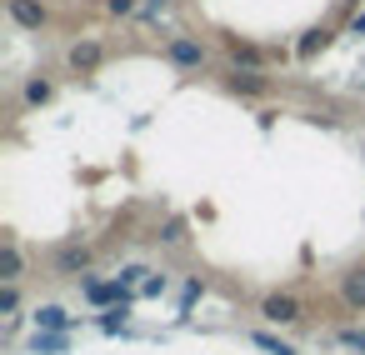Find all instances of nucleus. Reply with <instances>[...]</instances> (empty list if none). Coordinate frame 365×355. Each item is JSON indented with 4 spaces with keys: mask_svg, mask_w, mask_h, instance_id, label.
<instances>
[{
    "mask_svg": "<svg viewBox=\"0 0 365 355\" xmlns=\"http://www.w3.org/2000/svg\"><path fill=\"white\" fill-rule=\"evenodd\" d=\"M26 96H31V101H46V96H51V86H46V81H31V91H26Z\"/></svg>",
    "mask_w": 365,
    "mask_h": 355,
    "instance_id": "20e7f679",
    "label": "nucleus"
},
{
    "mask_svg": "<svg viewBox=\"0 0 365 355\" xmlns=\"http://www.w3.org/2000/svg\"><path fill=\"white\" fill-rule=\"evenodd\" d=\"M170 56H175L180 66H200V46H195V41H175V46H170Z\"/></svg>",
    "mask_w": 365,
    "mask_h": 355,
    "instance_id": "f03ea898",
    "label": "nucleus"
},
{
    "mask_svg": "<svg viewBox=\"0 0 365 355\" xmlns=\"http://www.w3.org/2000/svg\"><path fill=\"white\" fill-rule=\"evenodd\" d=\"M11 16H16L21 26H41V21H46V11L36 6V0H11Z\"/></svg>",
    "mask_w": 365,
    "mask_h": 355,
    "instance_id": "f257e3e1",
    "label": "nucleus"
},
{
    "mask_svg": "<svg viewBox=\"0 0 365 355\" xmlns=\"http://www.w3.org/2000/svg\"><path fill=\"white\" fill-rule=\"evenodd\" d=\"M71 61H76L81 71H91V66L101 61V51H96V46H76V51H71Z\"/></svg>",
    "mask_w": 365,
    "mask_h": 355,
    "instance_id": "7ed1b4c3",
    "label": "nucleus"
},
{
    "mask_svg": "<svg viewBox=\"0 0 365 355\" xmlns=\"http://www.w3.org/2000/svg\"><path fill=\"white\" fill-rule=\"evenodd\" d=\"M110 11H115V16H125V11H135V0H110Z\"/></svg>",
    "mask_w": 365,
    "mask_h": 355,
    "instance_id": "39448f33",
    "label": "nucleus"
}]
</instances>
